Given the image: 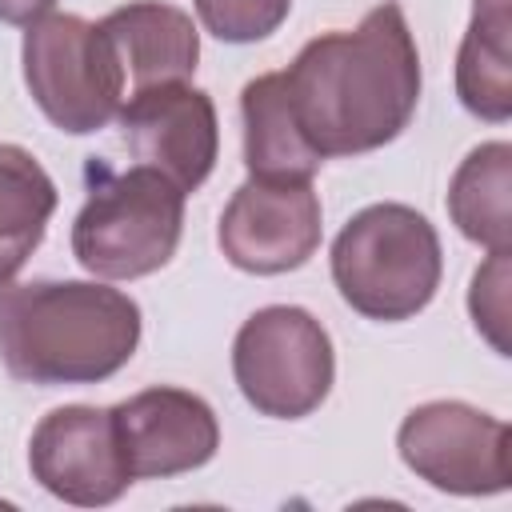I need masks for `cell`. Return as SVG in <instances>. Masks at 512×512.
<instances>
[{
    "label": "cell",
    "instance_id": "obj_1",
    "mask_svg": "<svg viewBox=\"0 0 512 512\" xmlns=\"http://www.w3.org/2000/svg\"><path fill=\"white\" fill-rule=\"evenodd\" d=\"M304 140L328 156L392 144L420 100V52L396 0L376 4L352 32H324L284 68Z\"/></svg>",
    "mask_w": 512,
    "mask_h": 512
},
{
    "label": "cell",
    "instance_id": "obj_2",
    "mask_svg": "<svg viewBox=\"0 0 512 512\" xmlns=\"http://www.w3.org/2000/svg\"><path fill=\"white\" fill-rule=\"evenodd\" d=\"M140 344V304L92 280L0 284V360L28 384H100Z\"/></svg>",
    "mask_w": 512,
    "mask_h": 512
},
{
    "label": "cell",
    "instance_id": "obj_3",
    "mask_svg": "<svg viewBox=\"0 0 512 512\" xmlns=\"http://www.w3.org/2000/svg\"><path fill=\"white\" fill-rule=\"evenodd\" d=\"M440 236L408 204L360 208L332 244V280L344 304L368 320H408L440 288Z\"/></svg>",
    "mask_w": 512,
    "mask_h": 512
},
{
    "label": "cell",
    "instance_id": "obj_4",
    "mask_svg": "<svg viewBox=\"0 0 512 512\" xmlns=\"http://www.w3.org/2000/svg\"><path fill=\"white\" fill-rule=\"evenodd\" d=\"M184 196L164 172L144 164L100 172L72 224V256L104 280L160 272L184 232Z\"/></svg>",
    "mask_w": 512,
    "mask_h": 512
},
{
    "label": "cell",
    "instance_id": "obj_5",
    "mask_svg": "<svg viewBox=\"0 0 512 512\" xmlns=\"http://www.w3.org/2000/svg\"><path fill=\"white\" fill-rule=\"evenodd\" d=\"M24 84L60 132L88 136L120 112L124 64L100 24L48 12L24 32Z\"/></svg>",
    "mask_w": 512,
    "mask_h": 512
},
{
    "label": "cell",
    "instance_id": "obj_6",
    "mask_svg": "<svg viewBox=\"0 0 512 512\" xmlns=\"http://www.w3.org/2000/svg\"><path fill=\"white\" fill-rule=\"evenodd\" d=\"M232 376L260 416L304 420L332 388V340L312 312L296 304H268L240 324L232 344Z\"/></svg>",
    "mask_w": 512,
    "mask_h": 512
},
{
    "label": "cell",
    "instance_id": "obj_7",
    "mask_svg": "<svg viewBox=\"0 0 512 512\" xmlns=\"http://www.w3.org/2000/svg\"><path fill=\"white\" fill-rule=\"evenodd\" d=\"M508 444V424L464 400H428L396 432L400 460L432 488L456 496L504 492L512 480Z\"/></svg>",
    "mask_w": 512,
    "mask_h": 512
},
{
    "label": "cell",
    "instance_id": "obj_8",
    "mask_svg": "<svg viewBox=\"0 0 512 512\" xmlns=\"http://www.w3.org/2000/svg\"><path fill=\"white\" fill-rule=\"evenodd\" d=\"M216 240L228 264L252 276H280L308 264L320 248V196L312 180L248 176L232 192Z\"/></svg>",
    "mask_w": 512,
    "mask_h": 512
},
{
    "label": "cell",
    "instance_id": "obj_9",
    "mask_svg": "<svg viewBox=\"0 0 512 512\" xmlns=\"http://www.w3.org/2000/svg\"><path fill=\"white\" fill-rule=\"evenodd\" d=\"M116 120L128 152L144 168L164 172L180 192H196L208 180L220 148L216 108L208 92L184 80L136 88L128 104H120Z\"/></svg>",
    "mask_w": 512,
    "mask_h": 512
},
{
    "label": "cell",
    "instance_id": "obj_10",
    "mask_svg": "<svg viewBox=\"0 0 512 512\" xmlns=\"http://www.w3.org/2000/svg\"><path fill=\"white\" fill-rule=\"evenodd\" d=\"M28 468L40 488L80 508L112 504L132 484L112 412L92 404L52 408L28 440Z\"/></svg>",
    "mask_w": 512,
    "mask_h": 512
},
{
    "label": "cell",
    "instance_id": "obj_11",
    "mask_svg": "<svg viewBox=\"0 0 512 512\" xmlns=\"http://www.w3.org/2000/svg\"><path fill=\"white\" fill-rule=\"evenodd\" d=\"M108 412L132 480L204 468L220 448L216 412L184 388H144Z\"/></svg>",
    "mask_w": 512,
    "mask_h": 512
},
{
    "label": "cell",
    "instance_id": "obj_12",
    "mask_svg": "<svg viewBox=\"0 0 512 512\" xmlns=\"http://www.w3.org/2000/svg\"><path fill=\"white\" fill-rule=\"evenodd\" d=\"M108 32L124 76H132V88L172 84L188 80L200 60V32L188 12L160 4V0H136L100 20Z\"/></svg>",
    "mask_w": 512,
    "mask_h": 512
},
{
    "label": "cell",
    "instance_id": "obj_13",
    "mask_svg": "<svg viewBox=\"0 0 512 512\" xmlns=\"http://www.w3.org/2000/svg\"><path fill=\"white\" fill-rule=\"evenodd\" d=\"M244 116V164L264 180H312L324 156L304 140L296 112L288 104L284 72H264L240 92Z\"/></svg>",
    "mask_w": 512,
    "mask_h": 512
},
{
    "label": "cell",
    "instance_id": "obj_14",
    "mask_svg": "<svg viewBox=\"0 0 512 512\" xmlns=\"http://www.w3.org/2000/svg\"><path fill=\"white\" fill-rule=\"evenodd\" d=\"M508 0H476L468 32L456 56V96L460 104L492 124L512 116V56H508Z\"/></svg>",
    "mask_w": 512,
    "mask_h": 512
},
{
    "label": "cell",
    "instance_id": "obj_15",
    "mask_svg": "<svg viewBox=\"0 0 512 512\" xmlns=\"http://www.w3.org/2000/svg\"><path fill=\"white\" fill-rule=\"evenodd\" d=\"M508 188H512V144H504V140L472 148L448 184L452 224L472 244H484L488 252L512 248Z\"/></svg>",
    "mask_w": 512,
    "mask_h": 512
},
{
    "label": "cell",
    "instance_id": "obj_16",
    "mask_svg": "<svg viewBox=\"0 0 512 512\" xmlns=\"http://www.w3.org/2000/svg\"><path fill=\"white\" fill-rule=\"evenodd\" d=\"M52 212L56 184L44 164L20 144H0V284L40 248Z\"/></svg>",
    "mask_w": 512,
    "mask_h": 512
},
{
    "label": "cell",
    "instance_id": "obj_17",
    "mask_svg": "<svg viewBox=\"0 0 512 512\" xmlns=\"http://www.w3.org/2000/svg\"><path fill=\"white\" fill-rule=\"evenodd\" d=\"M192 4L200 24L228 44H252L272 36L292 8V0H192Z\"/></svg>",
    "mask_w": 512,
    "mask_h": 512
},
{
    "label": "cell",
    "instance_id": "obj_18",
    "mask_svg": "<svg viewBox=\"0 0 512 512\" xmlns=\"http://www.w3.org/2000/svg\"><path fill=\"white\" fill-rule=\"evenodd\" d=\"M468 308L476 320V332H484L492 340V348L500 356H508V252H492L488 264L472 276V292H468Z\"/></svg>",
    "mask_w": 512,
    "mask_h": 512
},
{
    "label": "cell",
    "instance_id": "obj_19",
    "mask_svg": "<svg viewBox=\"0 0 512 512\" xmlns=\"http://www.w3.org/2000/svg\"><path fill=\"white\" fill-rule=\"evenodd\" d=\"M56 0H0V20L4 24H32L52 12Z\"/></svg>",
    "mask_w": 512,
    "mask_h": 512
}]
</instances>
